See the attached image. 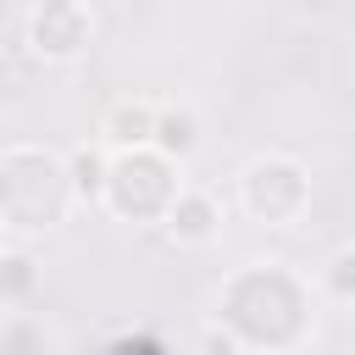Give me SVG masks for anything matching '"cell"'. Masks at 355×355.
I'll return each instance as SVG.
<instances>
[{"label":"cell","instance_id":"3957f363","mask_svg":"<svg viewBox=\"0 0 355 355\" xmlns=\"http://www.w3.org/2000/svg\"><path fill=\"white\" fill-rule=\"evenodd\" d=\"M172 194H178V161L155 155L150 144L144 150H116L105 161V194L100 200L122 222H161Z\"/></svg>","mask_w":355,"mask_h":355},{"label":"cell","instance_id":"9c48e42d","mask_svg":"<svg viewBox=\"0 0 355 355\" xmlns=\"http://www.w3.org/2000/svg\"><path fill=\"white\" fill-rule=\"evenodd\" d=\"M33 288H39V261L28 250L0 244V305H22V300H33Z\"/></svg>","mask_w":355,"mask_h":355},{"label":"cell","instance_id":"8fae6325","mask_svg":"<svg viewBox=\"0 0 355 355\" xmlns=\"http://www.w3.org/2000/svg\"><path fill=\"white\" fill-rule=\"evenodd\" d=\"M0 355H50V338L33 316H6L0 322Z\"/></svg>","mask_w":355,"mask_h":355},{"label":"cell","instance_id":"277c9868","mask_svg":"<svg viewBox=\"0 0 355 355\" xmlns=\"http://www.w3.org/2000/svg\"><path fill=\"white\" fill-rule=\"evenodd\" d=\"M239 200L255 222L266 227H288L305 216L311 205V172L294 161V155H255L239 178Z\"/></svg>","mask_w":355,"mask_h":355},{"label":"cell","instance_id":"52a82bcc","mask_svg":"<svg viewBox=\"0 0 355 355\" xmlns=\"http://www.w3.org/2000/svg\"><path fill=\"white\" fill-rule=\"evenodd\" d=\"M150 133H155V105H150V100H116V105L100 116V139L111 144V155H116V150H144Z\"/></svg>","mask_w":355,"mask_h":355},{"label":"cell","instance_id":"30bf717a","mask_svg":"<svg viewBox=\"0 0 355 355\" xmlns=\"http://www.w3.org/2000/svg\"><path fill=\"white\" fill-rule=\"evenodd\" d=\"M67 172H72V200H78V205H94V200L105 194V155H100V150H89V144L72 150V155H67Z\"/></svg>","mask_w":355,"mask_h":355},{"label":"cell","instance_id":"7c38bea8","mask_svg":"<svg viewBox=\"0 0 355 355\" xmlns=\"http://www.w3.org/2000/svg\"><path fill=\"white\" fill-rule=\"evenodd\" d=\"M322 288H327V300L355 305V244H344V250L327 255V266H322Z\"/></svg>","mask_w":355,"mask_h":355},{"label":"cell","instance_id":"6da1fadb","mask_svg":"<svg viewBox=\"0 0 355 355\" xmlns=\"http://www.w3.org/2000/svg\"><path fill=\"white\" fill-rule=\"evenodd\" d=\"M216 322L227 344L255 355H294L311 338V288L277 261L239 266L216 294Z\"/></svg>","mask_w":355,"mask_h":355},{"label":"cell","instance_id":"7a4b0ae2","mask_svg":"<svg viewBox=\"0 0 355 355\" xmlns=\"http://www.w3.org/2000/svg\"><path fill=\"white\" fill-rule=\"evenodd\" d=\"M72 172L67 155L44 144H11L0 150V227L17 233H50L72 211Z\"/></svg>","mask_w":355,"mask_h":355},{"label":"cell","instance_id":"4fadbf2b","mask_svg":"<svg viewBox=\"0 0 355 355\" xmlns=\"http://www.w3.org/2000/svg\"><path fill=\"white\" fill-rule=\"evenodd\" d=\"M33 11H44V6H72V0H28Z\"/></svg>","mask_w":355,"mask_h":355},{"label":"cell","instance_id":"8992f818","mask_svg":"<svg viewBox=\"0 0 355 355\" xmlns=\"http://www.w3.org/2000/svg\"><path fill=\"white\" fill-rule=\"evenodd\" d=\"M161 222H166V233H172L178 244H205V239H216V227H222V205H216L205 189H178Z\"/></svg>","mask_w":355,"mask_h":355},{"label":"cell","instance_id":"5b68a950","mask_svg":"<svg viewBox=\"0 0 355 355\" xmlns=\"http://www.w3.org/2000/svg\"><path fill=\"white\" fill-rule=\"evenodd\" d=\"M89 39H94V17H89L83 0H72V6H44V11H33V22H28V44H33V55H44V61H72V55L89 50Z\"/></svg>","mask_w":355,"mask_h":355},{"label":"cell","instance_id":"ba28073f","mask_svg":"<svg viewBox=\"0 0 355 355\" xmlns=\"http://www.w3.org/2000/svg\"><path fill=\"white\" fill-rule=\"evenodd\" d=\"M150 150L166 155V161H189V155L200 150V116H194V111H178V105H155Z\"/></svg>","mask_w":355,"mask_h":355}]
</instances>
